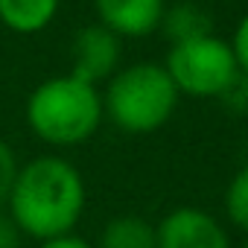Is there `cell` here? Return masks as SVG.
Instances as JSON below:
<instances>
[{
	"instance_id": "6",
	"label": "cell",
	"mask_w": 248,
	"mask_h": 248,
	"mask_svg": "<svg viewBox=\"0 0 248 248\" xmlns=\"http://www.w3.org/2000/svg\"><path fill=\"white\" fill-rule=\"evenodd\" d=\"M123 41L102 24H88L73 35L70 44V73L88 85L108 82L120 70Z\"/></svg>"
},
{
	"instance_id": "10",
	"label": "cell",
	"mask_w": 248,
	"mask_h": 248,
	"mask_svg": "<svg viewBox=\"0 0 248 248\" xmlns=\"http://www.w3.org/2000/svg\"><path fill=\"white\" fill-rule=\"evenodd\" d=\"M96 248H155V225L143 216H114L99 231Z\"/></svg>"
},
{
	"instance_id": "13",
	"label": "cell",
	"mask_w": 248,
	"mask_h": 248,
	"mask_svg": "<svg viewBox=\"0 0 248 248\" xmlns=\"http://www.w3.org/2000/svg\"><path fill=\"white\" fill-rule=\"evenodd\" d=\"M222 105L231 111V114H248V76L239 70L236 79L225 88V93L219 96Z\"/></svg>"
},
{
	"instance_id": "12",
	"label": "cell",
	"mask_w": 248,
	"mask_h": 248,
	"mask_svg": "<svg viewBox=\"0 0 248 248\" xmlns=\"http://www.w3.org/2000/svg\"><path fill=\"white\" fill-rule=\"evenodd\" d=\"M18 170H21V161H18L15 149L6 140H0V213H6V204H9Z\"/></svg>"
},
{
	"instance_id": "8",
	"label": "cell",
	"mask_w": 248,
	"mask_h": 248,
	"mask_svg": "<svg viewBox=\"0 0 248 248\" xmlns=\"http://www.w3.org/2000/svg\"><path fill=\"white\" fill-rule=\"evenodd\" d=\"M62 0H0V24L18 35L47 30L59 15Z\"/></svg>"
},
{
	"instance_id": "9",
	"label": "cell",
	"mask_w": 248,
	"mask_h": 248,
	"mask_svg": "<svg viewBox=\"0 0 248 248\" xmlns=\"http://www.w3.org/2000/svg\"><path fill=\"white\" fill-rule=\"evenodd\" d=\"M161 32L167 35L170 44H181V41H193V38L210 35L216 30H213L210 12L202 3H196V0H181V3H172V6L164 9Z\"/></svg>"
},
{
	"instance_id": "3",
	"label": "cell",
	"mask_w": 248,
	"mask_h": 248,
	"mask_svg": "<svg viewBox=\"0 0 248 248\" xmlns=\"http://www.w3.org/2000/svg\"><path fill=\"white\" fill-rule=\"evenodd\" d=\"M181 93L158 62L120 67L102 91V111L114 129L126 135H152L164 129L178 108Z\"/></svg>"
},
{
	"instance_id": "4",
	"label": "cell",
	"mask_w": 248,
	"mask_h": 248,
	"mask_svg": "<svg viewBox=\"0 0 248 248\" xmlns=\"http://www.w3.org/2000/svg\"><path fill=\"white\" fill-rule=\"evenodd\" d=\"M164 70L170 73L175 91L193 99H219L239 73L231 41L219 38L216 32L170 44Z\"/></svg>"
},
{
	"instance_id": "1",
	"label": "cell",
	"mask_w": 248,
	"mask_h": 248,
	"mask_svg": "<svg viewBox=\"0 0 248 248\" xmlns=\"http://www.w3.org/2000/svg\"><path fill=\"white\" fill-rule=\"evenodd\" d=\"M88 187L82 172L62 155H38L21 164L6 216L35 242L73 233L85 216Z\"/></svg>"
},
{
	"instance_id": "14",
	"label": "cell",
	"mask_w": 248,
	"mask_h": 248,
	"mask_svg": "<svg viewBox=\"0 0 248 248\" xmlns=\"http://www.w3.org/2000/svg\"><path fill=\"white\" fill-rule=\"evenodd\" d=\"M231 50H233V59H236V67L248 76V12L242 15V21L236 24L233 30V38H231Z\"/></svg>"
},
{
	"instance_id": "16",
	"label": "cell",
	"mask_w": 248,
	"mask_h": 248,
	"mask_svg": "<svg viewBox=\"0 0 248 248\" xmlns=\"http://www.w3.org/2000/svg\"><path fill=\"white\" fill-rule=\"evenodd\" d=\"M38 248H96L88 236H82V233H64V236H53V239H47V242H38Z\"/></svg>"
},
{
	"instance_id": "7",
	"label": "cell",
	"mask_w": 248,
	"mask_h": 248,
	"mask_svg": "<svg viewBox=\"0 0 248 248\" xmlns=\"http://www.w3.org/2000/svg\"><path fill=\"white\" fill-rule=\"evenodd\" d=\"M167 0H93L96 24L123 38H146L161 30Z\"/></svg>"
},
{
	"instance_id": "15",
	"label": "cell",
	"mask_w": 248,
	"mask_h": 248,
	"mask_svg": "<svg viewBox=\"0 0 248 248\" xmlns=\"http://www.w3.org/2000/svg\"><path fill=\"white\" fill-rule=\"evenodd\" d=\"M21 242H24V233L18 231V225L6 213H0V248H21Z\"/></svg>"
},
{
	"instance_id": "11",
	"label": "cell",
	"mask_w": 248,
	"mask_h": 248,
	"mask_svg": "<svg viewBox=\"0 0 248 248\" xmlns=\"http://www.w3.org/2000/svg\"><path fill=\"white\" fill-rule=\"evenodd\" d=\"M222 210H225L228 225L248 236V164L228 181L225 196H222Z\"/></svg>"
},
{
	"instance_id": "5",
	"label": "cell",
	"mask_w": 248,
	"mask_h": 248,
	"mask_svg": "<svg viewBox=\"0 0 248 248\" xmlns=\"http://www.w3.org/2000/svg\"><path fill=\"white\" fill-rule=\"evenodd\" d=\"M155 248H233L231 228L210 210L181 204L155 222Z\"/></svg>"
},
{
	"instance_id": "2",
	"label": "cell",
	"mask_w": 248,
	"mask_h": 248,
	"mask_svg": "<svg viewBox=\"0 0 248 248\" xmlns=\"http://www.w3.org/2000/svg\"><path fill=\"white\" fill-rule=\"evenodd\" d=\"M24 117L30 132L47 146L73 149L88 143L102 126V91L73 73L50 76L27 96Z\"/></svg>"
}]
</instances>
